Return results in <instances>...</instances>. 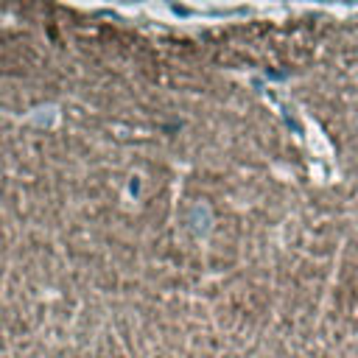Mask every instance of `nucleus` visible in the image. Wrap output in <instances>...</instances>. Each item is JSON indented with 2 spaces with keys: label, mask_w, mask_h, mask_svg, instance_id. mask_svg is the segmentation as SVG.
Wrapping results in <instances>:
<instances>
[{
  "label": "nucleus",
  "mask_w": 358,
  "mask_h": 358,
  "mask_svg": "<svg viewBox=\"0 0 358 358\" xmlns=\"http://www.w3.org/2000/svg\"><path fill=\"white\" fill-rule=\"evenodd\" d=\"M22 120H25V126H34V129H56L62 120V112L56 103H39Z\"/></svg>",
  "instance_id": "obj_2"
},
{
  "label": "nucleus",
  "mask_w": 358,
  "mask_h": 358,
  "mask_svg": "<svg viewBox=\"0 0 358 358\" xmlns=\"http://www.w3.org/2000/svg\"><path fill=\"white\" fill-rule=\"evenodd\" d=\"M182 221H185V229H187L193 238L204 241V238H210L213 229H215V210H213V204H210L207 199H193V201L185 207Z\"/></svg>",
  "instance_id": "obj_1"
}]
</instances>
